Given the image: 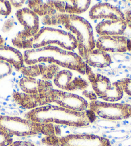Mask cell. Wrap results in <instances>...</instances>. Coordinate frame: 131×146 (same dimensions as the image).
Here are the masks:
<instances>
[{"instance_id":"3","label":"cell","mask_w":131,"mask_h":146,"mask_svg":"<svg viewBox=\"0 0 131 146\" xmlns=\"http://www.w3.org/2000/svg\"><path fill=\"white\" fill-rule=\"evenodd\" d=\"M62 25L70 33L75 35L79 55L95 48L96 42L90 23L81 16L58 13L57 25Z\"/></svg>"},{"instance_id":"33","label":"cell","mask_w":131,"mask_h":146,"mask_svg":"<svg viewBox=\"0 0 131 146\" xmlns=\"http://www.w3.org/2000/svg\"><path fill=\"white\" fill-rule=\"evenodd\" d=\"M130 52H131V48H130Z\"/></svg>"},{"instance_id":"29","label":"cell","mask_w":131,"mask_h":146,"mask_svg":"<svg viewBox=\"0 0 131 146\" xmlns=\"http://www.w3.org/2000/svg\"><path fill=\"white\" fill-rule=\"evenodd\" d=\"M11 5L13 6L16 9H20L21 7L25 3V1H19V0H15V1H10Z\"/></svg>"},{"instance_id":"8","label":"cell","mask_w":131,"mask_h":146,"mask_svg":"<svg viewBox=\"0 0 131 146\" xmlns=\"http://www.w3.org/2000/svg\"><path fill=\"white\" fill-rule=\"evenodd\" d=\"M89 110L102 119L122 120L131 117V104L93 100L89 103Z\"/></svg>"},{"instance_id":"12","label":"cell","mask_w":131,"mask_h":146,"mask_svg":"<svg viewBox=\"0 0 131 146\" xmlns=\"http://www.w3.org/2000/svg\"><path fill=\"white\" fill-rule=\"evenodd\" d=\"M89 16L91 19H122L125 20V14L120 9L105 2H101L93 5L89 12Z\"/></svg>"},{"instance_id":"28","label":"cell","mask_w":131,"mask_h":146,"mask_svg":"<svg viewBox=\"0 0 131 146\" xmlns=\"http://www.w3.org/2000/svg\"><path fill=\"white\" fill-rule=\"evenodd\" d=\"M9 146H36L29 141H16L13 142Z\"/></svg>"},{"instance_id":"24","label":"cell","mask_w":131,"mask_h":146,"mask_svg":"<svg viewBox=\"0 0 131 146\" xmlns=\"http://www.w3.org/2000/svg\"><path fill=\"white\" fill-rule=\"evenodd\" d=\"M12 12V5L10 1L0 0V15L9 16Z\"/></svg>"},{"instance_id":"21","label":"cell","mask_w":131,"mask_h":146,"mask_svg":"<svg viewBox=\"0 0 131 146\" xmlns=\"http://www.w3.org/2000/svg\"><path fill=\"white\" fill-rule=\"evenodd\" d=\"M40 75L43 80H49L54 79L55 75L60 71L59 66L54 64H46L44 63H39Z\"/></svg>"},{"instance_id":"9","label":"cell","mask_w":131,"mask_h":146,"mask_svg":"<svg viewBox=\"0 0 131 146\" xmlns=\"http://www.w3.org/2000/svg\"><path fill=\"white\" fill-rule=\"evenodd\" d=\"M47 105L55 103L59 106L75 111L81 112L87 110L89 103L79 95L59 90L51 89L44 93Z\"/></svg>"},{"instance_id":"16","label":"cell","mask_w":131,"mask_h":146,"mask_svg":"<svg viewBox=\"0 0 131 146\" xmlns=\"http://www.w3.org/2000/svg\"><path fill=\"white\" fill-rule=\"evenodd\" d=\"M12 97L15 102L25 109L34 110L35 108L47 105L44 94H28L25 93L14 92Z\"/></svg>"},{"instance_id":"5","label":"cell","mask_w":131,"mask_h":146,"mask_svg":"<svg viewBox=\"0 0 131 146\" xmlns=\"http://www.w3.org/2000/svg\"><path fill=\"white\" fill-rule=\"evenodd\" d=\"M56 44L60 48L73 51L77 48V39L70 32L52 27L42 28L32 37V49Z\"/></svg>"},{"instance_id":"14","label":"cell","mask_w":131,"mask_h":146,"mask_svg":"<svg viewBox=\"0 0 131 146\" xmlns=\"http://www.w3.org/2000/svg\"><path fill=\"white\" fill-rule=\"evenodd\" d=\"M127 27L124 19H110L98 23L95 29L100 36H120L124 33Z\"/></svg>"},{"instance_id":"25","label":"cell","mask_w":131,"mask_h":146,"mask_svg":"<svg viewBox=\"0 0 131 146\" xmlns=\"http://www.w3.org/2000/svg\"><path fill=\"white\" fill-rule=\"evenodd\" d=\"M123 92L131 97V79L124 78V79L118 80Z\"/></svg>"},{"instance_id":"22","label":"cell","mask_w":131,"mask_h":146,"mask_svg":"<svg viewBox=\"0 0 131 146\" xmlns=\"http://www.w3.org/2000/svg\"><path fill=\"white\" fill-rule=\"evenodd\" d=\"M19 71L26 77L36 78V77L40 76V70H39V64L30 65V66H23Z\"/></svg>"},{"instance_id":"20","label":"cell","mask_w":131,"mask_h":146,"mask_svg":"<svg viewBox=\"0 0 131 146\" xmlns=\"http://www.w3.org/2000/svg\"><path fill=\"white\" fill-rule=\"evenodd\" d=\"M90 0H72L64 1V14L77 15L82 14L89 9Z\"/></svg>"},{"instance_id":"15","label":"cell","mask_w":131,"mask_h":146,"mask_svg":"<svg viewBox=\"0 0 131 146\" xmlns=\"http://www.w3.org/2000/svg\"><path fill=\"white\" fill-rule=\"evenodd\" d=\"M83 61L88 66L100 68H106L112 63V58L107 52L98 48H95L89 52L79 55Z\"/></svg>"},{"instance_id":"32","label":"cell","mask_w":131,"mask_h":146,"mask_svg":"<svg viewBox=\"0 0 131 146\" xmlns=\"http://www.w3.org/2000/svg\"><path fill=\"white\" fill-rule=\"evenodd\" d=\"M3 43H4V39L1 35H0V46H1V45H3Z\"/></svg>"},{"instance_id":"1","label":"cell","mask_w":131,"mask_h":146,"mask_svg":"<svg viewBox=\"0 0 131 146\" xmlns=\"http://www.w3.org/2000/svg\"><path fill=\"white\" fill-rule=\"evenodd\" d=\"M95 114L91 110L78 112L55 105H45L26 113V119L42 124H57L69 127H84L94 122Z\"/></svg>"},{"instance_id":"2","label":"cell","mask_w":131,"mask_h":146,"mask_svg":"<svg viewBox=\"0 0 131 146\" xmlns=\"http://www.w3.org/2000/svg\"><path fill=\"white\" fill-rule=\"evenodd\" d=\"M23 56L24 62L28 66L46 62L75 70L82 75L85 74V63L79 55L54 45L26 50Z\"/></svg>"},{"instance_id":"23","label":"cell","mask_w":131,"mask_h":146,"mask_svg":"<svg viewBox=\"0 0 131 146\" xmlns=\"http://www.w3.org/2000/svg\"><path fill=\"white\" fill-rule=\"evenodd\" d=\"M12 72V66L3 61H0V80L9 76Z\"/></svg>"},{"instance_id":"27","label":"cell","mask_w":131,"mask_h":146,"mask_svg":"<svg viewBox=\"0 0 131 146\" xmlns=\"http://www.w3.org/2000/svg\"><path fill=\"white\" fill-rule=\"evenodd\" d=\"M14 25V19L13 18H9L6 20L5 22L4 23L2 31L3 32H7L10 31L12 29Z\"/></svg>"},{"instance_id":"26","label":"cell","mask_w":131,"mask_h":146,"mask_svg":"<svg viewBox=\"0 0 131 146\" xmlns=\"http://www.w3.org/2000/svg\"><path fill=\"white\" fill-rule=\"evenodd\" d=\"M13 142L12 136L0 130V146H9Z\"/></svg>"},{"instance_id":"4","label":"cell","mask_w":131,"mask_h":146,"mask_svg":"<svg viewBox=\"0 0 131 146\" xmlns=\"http://www.w3.org/2000/svg\"><path fill=\"white\" fill-rule=\"evenodd\" d=\"M0 130L11 136L28 137L44 135L46 137L57 136L56 128L52 124H42L18 117L0 115Z\"/></svg>"},{"instance_id":"18","label":"cell","mask_w":131,"mask_h":146,"mask_svg":"<svg viewBox=\"0 0 131 146\" xmlns=\"http://www.w3.org/2000/svg\"><path fill=\"white\" fill-rule=\"evenodd\" d=\"M55 85L59 88L66 91H75L73 74L69 70H62L57 73L54 79Z\"/></svg>"},{"instance_id":"7","label":"cell","mask_w":131,"mask_h":146,"mask_svg":"<svg viewBox=\"0 0 131 146\" xmlns=\"http://www.w3.org/2000/svg\"><path fill=\"white\" fill-rule=\"evenodd\" d=\"M42 142L49 146H111L107 138L93 134H72L64 137H46Z\"/></svg>"},{"instance_id":"30","label":"cell","mask_w":131,"mask_h":146,"mask_svg":"<svg viewBox=\"0 0 131 146\" xmlns=\"http://www.w3.org/2000/svg\"><path fill=\"white\" fill-rule=\"evenodd\" d=\"M125 20L127 26L131 29V11H127L125 12Z\"/></svg>"},{"instance_id":"13","label":"cell","mask_w":131,"mask_h":146,"mask_svg":"<svg viewBox=\"0 0 131 146\" xmlns=\"http://www.w3.org/2000/svg\"><path fill=\"white\" fill-rule=\"evenodd\" d=\"M19 85L23 93L28 94H42L53 89L52 83L48 80L26 76L20 79Z\"/></svg>"},{"instance_id":"31","label":"cell","mask_w":131,"mask_h":146,"mask_svg":"<svg viewBox=\"0 0 131 146\" xmlns=\"http://www.w3.org/2000/svg\"><path fill=\"white\" fill-rule=\"evenodd\" d=\"M83 95H84L89 99L91 100V101H93V100H97V95L95 94V93L94 94V93L91 92L84 91L83 92Z\"/></svg>"},{"instance_id":"19","label":"cell","mask_w":131,"mask_h":146,"mask_svg":"<svg viewBox=\"0 0 131 146\" xmlns=\"http://www.w3.org/2000/svg\"><path fill=\"white\" fill-rule=\"evenodd\" d=\"M29 9L34 11L39 16L44 17L57 12L54 6V1H28Z\"/></svg>"},{"instance_id":"10","label":"cell","mask_w":131,"mask_h":146,"mask_svg":"<svg viewBox=\"0 0 131 146\" xmlns=\"http://www.w3.org/2000/svg\"><path fill=\"white\" fill-rule=\"evenodd\" d=\"M16 18L24 29L16 35L21 38L28 39L34 37L39 31V17L29 8H22L16 12Z\"/></svg>"},{"instance_id":"6","label":"cell","mask_w":131,"mask_h":146,"mask_svg":"<svg viewBox=\"0 0 131 146\" xmlns=\"http://www.w3.org/2000/svg\"><path fill=\"white\" fill-rule=\"evenodd\" d=\"M85 74L98 97L110 102H116L122 99L124 92L118 81L112 83L108 77L93 72L86 64Z\"/></svg>"},{"instance_id":"17","label":"cell","mask_w":131,"mask_h":146,"mask_svg":"<svg viewBox=\"0 0 131 146\" xmlns=\"http://www.w3.org/2000/svg\"><path fill=\"white\" fill-rule=\"evenodd\" d=\"M0 61L11 64L17 71L24 66L23 54L14 47L1 45L0 46Z\"/></svg>"},{"instance_id":"11","label":"cell","mask_w":131,"mask_h":146,"mask_svg":"<svg viewBox=\"0 0 131 146\" xmlns=\"http://www.w3.org/2000/svg\"><path fill=\"white\" fill-rule=\"evenodd\" d=\"M129 39L125 36H100L96 42V47L105 52L123 53L128 51Z\"/></svg>"}]
</instances>
